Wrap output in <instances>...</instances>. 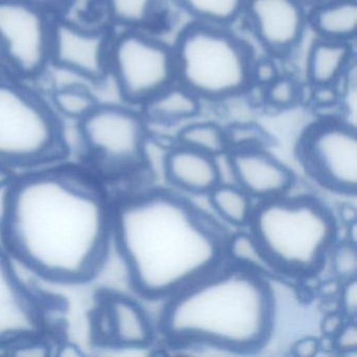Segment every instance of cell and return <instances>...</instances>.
<instances>
[{"mask_svg":"<svg viewBox=\"0 0 357 357\" xmlns=\"http://www.w3.org/2000/svg\"><path fill=\"white\" fill-rule=\"evenodd\" d=\"M109 77L125 104L141 107L156 93L177 82L172 45L149 31L114 30Z\"/></svg>","mask_w":357,"mask_h":357,"instance_id":"cell-7","label":"cell"},{"mask_svg":"<svg viewBox=\"0 0 357 357\" xmlns=\"http://www.w3.org/2000/svg\"><path fill=\"white\" fill-rule=\"evenodd\" d=\"M296 152L317 183L336 193H356L357 135L350 123L337 116L319 119L303 131Z\"/></svg>","mask_w":357,"mask_h":357,"instance_id":"cell-9","label":"cell"},{"mask_svg":"<svg viewBox=\"0 0 357 357\" xmlns=\"http://www.w3.org/2000/svg\"><path fill=\"white\" fill-rule=\"evenodd\" d=\"M164 160L167 179L177 189L192 194H206L219 185L215 156L177 145L169 150Z\"/></svg>","mask_w":357,"mask_h":357,"instance_id":"cell-16","label":"cell"},{"mask_svg":"<svg viewBox=\"0 0 357 357\" xmlns=\"http://www.w3.org/2000/svg\"><path fill=\"white\" fill-rule=\"evenodd\" d=\"M310 86V85H309ZM309 100L319 109L333 108L342 102L340 85H314L310 86Z\"/></svg>","mask_w":357,"mask_h":357,"instance_id":"cell-31","label":"cell"},{"mask_svg":"<svg viewBox=\"0 0 357 357\" xmlns=\"http://www.w3.org/2000/svg\"><path fill=\"white\" fill-rule=\"evenodd\" d=\"M191 22L231 28L243 16L246 0H173Z\"/></svg>","mask_w":357,"mask_h":357,"instance_id":"cell-21","label":"cell"},{"mask_svg":"<svg viewBox=\"0 0 357 357\" xmlns=\"http://www.w3.org/2000/svg\"><path fill=\"white\" fill-rule=\"evenodd\" d=\"M354 43L317 37L307 56L306 76L309 85H340L354 64Z\"/></svg>","mask_w":357,"mask_h":357,"instance_id":"cell-17","label":"cell"},{"mask_svg":"<svg viewBox=\"0 0 357 357\" xmlns=\"http://www.w3.org/2000/svg\"><path fill=\"white\" fill-rule=\"evenodd\" d=\"M307 22L317 38L354 43L357 0H326L308 8Z\"/></svg>","mask_w":357,"mask_h":357,"instance_id":"cell-18","label":"cell"},{"mask_svg":"<svg viewBox=\"0 0 357 357\" xmlns=\"http://www.w3.org/2000/svg\"><path fill=\"white\" fill-rule=\"evenodd\" d=\"M340 311L346 319H355L357 313L356 277L344 280L340 288Z\"/></svg>","mask_w":357,"mask_h":357,"instance_id":"cell-32","label":"cell"},{"mask_svg":"<svg viewBox=\"0 0 357 357\" xmlns=\"http://www.w3.org/2000/svg\"><path fill=\"white\" fill-rule=\"evenodd\" d=\"M114 29L87 26L56 14L51 43V66L85 82L100 85L109 78L110 50Z\"/></svg>","mask_w":357,"mask_h":357,"instance_id":"cell-11","label":"cell"},{"mask_svg":"<svg viewBox=\"0 0 357 357\" xmlns=\"http://www.w3.org/2000/svg\"><path fill=\"white\" fill-rule=\"evenodd\" d=\"M40 328L35 296L24 287L10 255L0 246V346L38 334Z\"/></svg>","mask_w":357,"mask_h":357,"instance_id":"cell-14","label":"cell"},{"mask_svg":"<svg viewBox=\"0 0 357 357\" xmlns=\"http://www.w3.org/2000/svg\"><path fill=\"white\" fill-rule=\"evenodd\" d=\"M236 185L250 197L269 199L283 195L294 183L291 171L264 147L229 150Z\"/></svg>","mask_w":357,"mask_h":357,"instance_id":"cell-15","label":"cell"},{"mask_svg":"<svg viewBox=\"0 0 357 357\" xmlns=\"http://www.w3.org/2000/svg\"><path fill=\"white\" fill-rule=\"evenodd\" d=\"M39 0H0V45L5 68L31 82L51 66L55 11Z\"/></svg>","mask_w":357,"mask_h":357,"instance_id":"cell-8","label":"cell"},{"mask_svg":"<svg viewBox=\"0 0 357 357\" xmlns=\"http://www.w3.org/2000/svg\"><path fill=\"white\" fill-rule=\"evenodd\" d=\"M54 350L57 351L55 354L62 357H81L83 355L80 347L74 342H62L57 348H54Z\"/></svg>","mask_w":357,"mask_h":357,"instance_id":"cell-37","label":"cell"},{"mask_svg":"<svg viewBox=\"0 0 357 357\" xmlns=\"http://www.w3.org/2000/svg\"><path fill=\"white\" fill-rule=\"evenodd\" d=\"M0 68H3V70H6L5 61H3V50H1V45H0Z\"/></svg>","mask_w":357,"mask_h":357,"instance_id":"cell-42","label":"cell"},{"mask_svg":"<svg viewBox=\"0 0 357 357\" xmlns=\"http://www.w3.org/2000/svg\"><path fill=\"white\" fill-rule=\"evenodd\" d=\"M281 75L275 58L271 56L255 58L252 66V89L259 87L263 89Z\"/></svg>","mask_w":357,"mask_h":357,"instance_id":"cell-30","label":"cell"},{"mask_svg":"<svg viewBox=\"0 0 357 357\" xmlns=\"http://www.w3.org/2000/svg\"><path fill=\"white\" fill-rule=\"evenodd\" d=\"M248 225L275 273L298 277L321 268L337 236L331 211L310 196L263 199Z\"/></svg>","mask_w":357,"mask_h":357,"instance_id":"cell-4","label":"cell"},{"mask_svg":"<svg viewBox=\"0 0 357 357\" xmlns=\"http://www.w3.org/2000/svg\"><path fill=\"white\" fill-rule=\"evenodd\" d=\"M307 12L301 0H246L242 17L266 55L284 59L304 38Z\"/></svg>","mask_w":357,"mask_h":357,"instance_id":"cell-12","label":"cell"},{"mask_svg":"<svg viewBox=\"0 0 357 357\" xmlns=\"http://www.w3.org/2000/svg\"><path fill=\"white\" fill-rule=\"evenodd\" d=\"M307 8L311 7V6L317 5V3H323L326 0H301Z\"/></svg>","mask_w":357,"mask_h":357,"instance_id":"cell-41","label":"cell"},{"mask_svg":"<svg viewBox=\"0 0 357 357\" xmlns=\"http://www.w3.org/2000/svg\"><path fill=\"white\" fill-rule=\"evenodd\" d=\"M112 240V210L75 177L43 173L14 183L3 246L39 277L66 283L93 278Z\"/></svg>","mask_w":357,"mask_h":357,"instance_id":"cell-1","label":"cell"},{"mask_svg":"<svg viewBox=\"0 0 357 357\" xmlns=\"http://www.w3.org/2000/svg\"><path fill=\"white\" fill-rule=\"evenodd\" d=\"M102 6L114 30L148 31L160 20L164 0H102Z\"/></svg>","mask_w":357,"mask_h":357,"instance_id":"cell-20","label":"cell"},{"mask_svg":"<svg viewBox=\"0 0 357 357\" xmlns=\"http://www.w3.org/2000/svg\"><path fill=\"white\" fill-rule=\"evenodd\" d=\"M177 143L212 156L229 150L225 128L213 122L187 125L177 133Z\"/></svg>","mask_w":357,"mask_h":357,"instance_id":"cell-24","label":"cell"},{"mask_svg":"<svg viewBox=\"0 0 357 357\" xmlns=\"http://www.w3.org/2000/svg\"><path fill=\"white\" fill-rule=\"evenodd\" d=\"M304 97V86L291 75L281 74L262 89L263 103L275 110L294 108Z\"/></svg>","mask_w":357,"mask_h":357,"instance_id":"cell-26","label":"cell"},{"mask_svg":"<svg viewBox=\"0 0 357 357\" xmlns=\"http://www.w3.org/2000/svg\"><path fill=\"white\" fill-rule=\"evenodd\" d=\"M96 340L119 348H145L154 338L153 326L143 307L129 296L106 291L93 311Z\"/></svg>","mask_w":357,"mask_h":357,"instance_id":"cell-13","label":"cell"},{"mask_svg":"<svg viewBox=\"0 0 357 357\" xmlns=\"http://www.w3.org/2000/svg\"><path fill=\"white\" fill-rule=\"evenodd\" d=\"M112 240L131 285L148 300L169 298L223 264L229 239L173 192L150 190L112 210Z\"/></svg>","mask_w":357,"mask_h":357,"instance_id":"cell-2","label":"cell"},{"mask_svg":"<svg viewBox=\"0 0 357 357\" xmlns=\"http://www.w3.org/2000/svg\"><path fill=\"white\" fill-rule=\"evenodd\" d=\"M63 149V125L50 102L0 68V164H36Z\"/></svg>","mask_w":357,"mask_h":357,"instance_id":"cell-6","label":"cell"},{"mask_svg":"<svg viewBox=\"0 0 357 357\" xmlns=\"http://www.w3.org/2000/svg\"><path fill=\"white\" fill-rule=\"evenodd\" d=\"M227 255L235 263L261 273H275L255 238L250 233H239L227 241Z\"/></svg>","mask_w":357,"mask_h":357,"instance_id":"cell-25","label":"cell"},{"mask_svg":"<svg viewBox=\"0 0 357 357\" xmlns=\"http://www.w3.org/2000/svg\"><path fill=\"white\" fill-rule=\"evenodd\" d=\"M321 350V340L314 336L300 338L292 346V354L298 357H313Z\"/></svg>","mask_w":357,"mask_h":357,"instance_id":"cell-35","label":"cell"},{"mask_svg":"<svg viewBox=\"0 0 357 357\" xmlns=\"http://www.w3.org/2000/svg\"><path fill=\"white\" fill-rule=\"evenodd\" d=\"M217 214L231 225H248L252 206L250 197L238 185L219 183L208 193Z\"/></svg>","mask_w":357,"mask_h":357,"instance_id":"cell-23","label":"cell"},{"mask_svg":"<svg viewBox=\"0 0 357 357\" xmlns=\"http://www.w3.org/2000/svg\"><path fill=\"white\" fill-rule=\"evenodd\" d=\"M331 264L334 273L344 281L356 277V245L348 241L334 244L331 250Z\"/></svg>","mask_w":357,"mask_h":357,"instance_id":"cell-28","label":"cell"},{"mask_svg":"<svg viewBox=\"0 0 357 357\" xmlns=\"http://www.w3.org/2000/svg\"><path fill=\"white\" fill-rule=\"evenodd\" d=\"M12 181H13V178H12L9 168L5 165L0 164V187Z\"/></svg>","mask_w":357,"mask_h":357,"instance_id":"cell-38","label":"cell"},{"mask_svg":"<svg viewBox=\"0 0 357 357\" xmlns=\"http://www.w3.org/2000/svg\"><path fill=\"white\" fill-rule=\"evenodd\" d=\"M333 348L340 353L356 352L357 326L355 321H346L340 331L332 338Z\"/></svg>","mask_w":357,"mask_h":357,"instance_id":"cell-34","label":"cell"},{"mask_svg":"<svg viewBox=\"0 0 357 357\" xmlns=\"http://www.w3.org/2000/svg\"><path fill=\"white\" fill-rule=\"evenodd\" d=\"M14 183L10 181L0 187V243L3 246L6 229L11 218L14 204Z\"/></svg>","mask_w":357,"mask_h":357,"instance_id":"cell-33","label":"cell"},{"mask_svg":"<svg viewBox=\"0 0 357 357\" xmlns=\"http://www.w3.org/2000/svg\"><path fill=\"white\" fill-rule=\"evenodd\" d=\"M83 148L108 170L125 171L145 162L147 122L127 104L101 103L78 122Z\"/></svg>","mask_w":357,"mask_h":357,"instance_id":"cell-10","label":"cell"},{"mask_svg":"<svg viewBox=\"0 0 357 357\" xmlns=\"http://www.w3.org/2000/svg\"><path fill=\"white\" fill-rule=\"evenodd\" d=\"M172 47L177 82L202 101H227L252 89L256 55L231 28L190 22Z\"/></svg>","mask_w":357,"mask_h":357,"instance_id":"cell-5","label":"cell"},{"mask_svg":"<svg viewBox=\"0 0 357 357\" xmlns=\"http://www.w3.org/2000/svg\"><path fill=\"white\" fill-rule=\"evenodd\" d=\"M49 7L52 9L56 10V7H60V6L68 5L70 0H43Z\"/></svg>","mask_w":357,"mask_h":357,"instance_id":"cell-40","label":"cell"},{"mask_svg":"<svg viewBox=\"0 0 357 357\" xmlns=\"http://www.w3.org/2000/svg\"><path fill=\"white\" fill-rule=\"evenodd\" d=\"M273 313L263 273L236 263L221 265L169 298L160 328L172 342L250 352L268 340Z\"/></svg>","mask_w":357,"mask_h":357,"instance_id":"cell-3","label":"cell"},{"mask_svg":"<svg viewBox=\"0 0 357 357\" xmlns=\"http://www.w3.org/2000/svg\"><path fill=\"white\" fill-rule=\"evenodd\" d=\"M202 101L181 83H173L139 108L146 122L175 124L200 114Z\"/></svg>","mask_w":357,"mask_h":357,"instance_id":"cell-19","label":"cell"},{"mask_svg":"<svg viewBox=\"0 0 357 357\" xmlns=\"http://www.w3.org/2000/svg\"><path fill=\"white\" fill-rule=\"evenodd\" d=\"M346 323V317L340 311H331L324 317L321 323V330L324 335L333 338Z\"/></svg>","mask_w":357,"mask_h":357,"instance_id":"cell-36","label":"cell"},{"mask_svg":"<svg viewBox=\"0 0 357 357\" xmlns=\"http://www.w3.org/2000/svg\"><path fill=\"white\" fill-rule=\"evenodd\" d=\"M225 131L229 150L264 147L266 145V133L260 126L252 123H236L225 128Z\"/></svg>","mask_w":357,"mask_h":357,"instance_id":"cell-27","label":"cell"},{"mask_svg":"<svg viewBox=\"0 0 357 357\" xmlns=\"http://www.w3.org/2000/svg\"><path fill=\"white\" fill-rule=\"evenodd\" d=\"M99 103L91 87L83 83L57 87L50 96V104L57 116L77 123L91 114Z\"/></svg>","mask_w":357,"mask_h":357,"instance_id":"cell-22","label":"cell"},{"mask_svg":"<svg viewBox=\"0 0 357 357\" xmlns=\"http://www.w3.org/2000/svg\"><path fill=\"white\" fill-rule=\"evenodd\" d=\"M356 221H353V222L349 223L348 239H347V241L350 242V243L354 244V245H356Z\"/></svg>","mask_w":357,"mask_h":357,"instance_id":"cell-39","label":"cell"},{"mask_svg":"<svg viewBox=\"0 0 357 357\" xmlns=\"http://www.w3.org/2000/svg\"><path fill=\"white\" fill-rule=\"evenodd\" d=\"M10 354L20 357H47L54 354V347L38 334L24 336L7 344Z\"/></svg>","mask_w":357,"mask_h":357,"instance_id":"cell-29","label":"cell"}]
</instances>
